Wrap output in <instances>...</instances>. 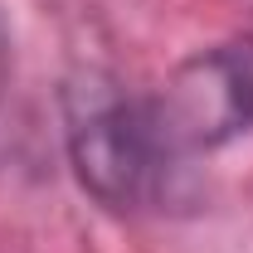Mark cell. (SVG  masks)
Wrapping results in <instances>:
<instances>
[{"label":"cell","mask_w":253,"mask_h":253,"mask_svg":"<svg viewBox=\"0 0 253 253\" xmlns=\"http://www.w3.org/2000/svg\"><path fill=\"white\" fill-rule=\"evenodd\" d=\"M63 146L83 195L112 214L151 205L170 166L151 102L131 97L102 68H83L63 83Z\"/></svg>","instance_id":"cell-1"},{"label":"cell","mask_w":253,"mask_h":253,"mask_svg":"<svg viewBox=\"0 0 253 253\" xmlns=\"http://www.w3.org/2000/svg\"><path fill=\"white\" fill-rule=\"evenodd\" d=\"M5 83H10V39H5V25H0V97H5Z\"/></svg>","instance_id":"cell-3"},{"label":"cell","mask_w":253,"mask_h":253,"mask_svg":"<svg viewBox=\"0 0 253 253\" xmlns=\"http://www.w3.org/2000/svg\"><path fill=\"white\" fill-rule=\"evenodd\" d=\"M146 102L170 161L229 146L253 126V39L200 49Z\"/></svg>","instance_id":"cell-2"}]
</instances>
